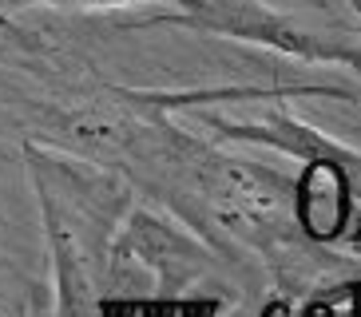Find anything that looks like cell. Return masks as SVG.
Listing matches in <instances>:
<instances>
[{
    "instance_id": "6da1fadb",
    "label": "cell",
    "mask_w": 361,
    "mask_h": 317,
    "mask_svg": "<svg viewBox=\"0 0 361 317\" xmlns=\"http://www.w3.org/2000/svg\"><path fill=\"white\" fill-rule=\"evenodd\" d=\"M187 8L171 12V16H147L143 24H175V28H195V32H211V36H231V40H246V44H262L274 48L282 56L306 63H350L361 72V48L341 40H326L314 32L298 28L294 20L278 16V12L250 4V0H183Z\"/></svg>"
},
{
    "instance_id": "7a4b0ae2",
    "label": "cell",
    "mask_w": 361,
    "mask_h": 317,
    "mask_svg": "<svg viewBox=\"0 0 361 317\" xmlns=\"http://www.w3.org/2000/svg\"><path fill=\"white\" fill-rule=\"evenodd\" d=\"M350 206V182L341 170V158H310V170L298 182V211L310 234L329 238L345 226Z\"/></svg>"
},
{
    "instance_id": "3957f363",
    "label": "cell",
    "mask_w": 361,
    "mask_h": 317,
    "mask_svg": "<svg viewBox=\"0 0 361 317\" xmlns=\"http://www.w3.org/2000/svg\"><path fill=\"white\" fill-rule=\"evenodd\" d=\"M4 8H119V4H135V0H0Z\"/></svg>"
},
{
    "instance_id": "277c9868",
    "label": "cell",
    "mask_w": 361,
    "mask_h": 317,
    "mask_svg": "<svg viewBox=\"0 0 361 317\" xmlns=\"http://www.w3.org/2000/svg\"><path fill=\"white\" fill-rule=\"evenodd\" d=\"M350 8L357 12V20H361V0H350Z\"/></svg>"
}]
</instances>
